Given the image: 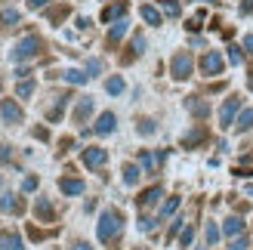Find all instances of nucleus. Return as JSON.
<instances>
[{
	"label": "nucleus",
	"instance_id": "nucleus-44",
	"mask_svg": "<svg viewBox=\"0 0 253 250\" xmlns=\"http://www.w3.org/2000/svg\"><path fill=\"white\" fill-rule=\"evenodd\" d=\"M46 3H49V0H28L31 9H41V6H46Z\"/></svg>",
	"mask_w": 253,
	"mask_h": 250
},
{
	"label": "nucleus",
	"instance_id": "nucleus-20",
	"mask_svg": "<svg viewBox=\"0 0 253 250\" xmlns=\"http://www.w3.org/2000/svg\"><path fill=\"white\" fill-rule=\"evenodd\" d=\"M0 210H6V213H22L25 204L19 201L16 195H3V198H0Z\"/></svg>",
	"mask_w": 253,
	"mask_h": 250
},
{
	"label": "nucleus",
	"instance_id": "nucleus-1",
	"mask_svg": "<svg viewBox=\"0 0 253 250\" xmlns=\"http://www.w3.org/2000/svg\"><path fill=\"white\" fill-rule=\"evenodd\" d=\"M121 229H124V216H121V210H105L102 216H99V226H96V235H99V241L102 244H111L121 235Z\"/></svg>",
	"mask_w": 253,
	"mask_h": 250
},
{
	"label": "nucleus",
	"instance_id": "nucleus-23",
	"mask_svg": "<svg viewBox=\"0 0 253 250\" xmlns=\"http://www.w3.org/2000/svg\"><path fill=\"white\" fill-rule=\"evenodd\" d=\"M68 99H71V96H56V102H53V108L46 111V118H49V121H59L62 111H65V105H68Z\"/></svg>",
	"mask_w": 253,
	"mask_h": 250
},
{
	"label": "nucleus",
	"instance_id": "nucleus-33",
	"mask_svg": "<svg viewBox=\"0 0 253 250\" xmlns=\"http://www.w3.org/2000/svg\"><path fill=\"white\" fill-rule=\"evenodd\" d=\"M68 6H56V9H49V22H62V19H65L68 16Z\"/></svg>",
	"mask_w": 253,
	"mask_h": 250
},
{
	"label": "nucleus",
	"instance_id": "nucleus-13",
	"mask_svg": "<svg viewBox=\"0 0 253 250\" xmlns=\"http://www.w3.org/2000/svg\"><path fill=\"white\" fill-rule=\"evenodd\" d=\"M204 139H207V127H195L192 133L182 136V148H195V145H201Z\"/></svg>",
	"mask_w": 253,
	"mask_h": 250
},
{
	"label": "nucleus",
	"instance_id": "nucleus-40",
	"mask_svg": "<svg viewBox=\"0 0 253 250\" xmlns=\"http://www.w3.org/2000/svg\"><path fill=\"white\" fill-rule=\"evenodd\" d=\"M192 238H195V229H192V226H188V229H182V238H179V241H182L185 247L192 244Z\"/></svg>",
	"mask_w": 253,
	"mask_h": 250
},
{
	"label": "nucleus",
	"instance_id": "nucleus-29",
	"mask_svg": "<svg viewBox=\"0 0 253 250\" xmlns=\"http://www.w3.org/2000/svg\"><path fill=\"white\" fill-rule=\"evenodd\" d=\"M16 96H19V99H28V96H34V81H22V83L16 86Z\"/></svg>",
	"mask_w": 253,
	"mask_h": 250
},
{
	"label": "nucleus",
	"instance_id": "nucleus-42",
	"mask_svg": "<svg viewBox=\"0 0 253 250\" xmlns=\"http://www.w3.org/2000/svg\"><path fill=\"white\" fill-rule=\"evenodd\" d=\"M22 189H25V192H34V189H37V176H28V179L22 182Z\"/></svg>",
	"mask_w": 253,
	"mask_h": 250
},
{
	"label": "nucleus",
	"instance_id": "nucleus-48",
	"mask_svg": "<svg viewBox=\"0 0 253 250\" xmlns=\"http://www.w3.org/2000/svg\"><path fill=\"white\" fill-rule=\"evenodd\" d=\"M71 250H93V247H90V244H86V241H78V244H74Z\"/></svg>",
	"mask_w": 253,
	"mask_h": 250
},
{
	"label": "nucleus",
	"instance_id": "nucleus-11",
	"mask_svg": "<svg viewBox=\"0 0 253 250\" xmlns=\"http://www.w3.org/2000/svg\"><path fill=\"white\" fill-rule=\"evenodd\" d=\"M185 108L192 111L195 118H207V115H210V105L204 102V99H198V96H188V99H185Z\"/></svg>",
	"mask_w": 253,
	"mask_h": 250
},
{
	"label": "nucleus",
	"instance_id": "nucleus-45",
	"mask_svg": "<svg viewBox=\"0 0 253 250\" xmlns=\"http://www.w3.org/2000/svg\"><path fill=\"white\" fill-rule=\"evenodd\" d=\"M34 136H37V139H49V133H46V127H37V130H34Z\"/></svg>",
	"mask_w": 253,
	"mask_h": 250
},
{
	"label": "nucleus",
	"instance_id": "nucleus-6",
	"mask_svg": "<svg viewBox=\"0 0 253 250\" xmlns=\"http://www.w3.org/2000/svg\"><path fill=\"white\" fill-rule=\"evenodd\" d=\"M81 161H84L86 167H102L105 161H108V152H105V148H99V145H90V148H84Z\"/></svg>",
	"mask_w": 253,
	"mask_h": 250
},
{
	"label": "nucleus",
	"instance_id": "nucleus-16",
	"mask_svg": "<svg viewBox=\"0 0 253 250\" xmlns=\"http://www.w3.org/2000/svg\"><path fill=\"white\" fill-rule=\"evenodd\" d=\"M161 195H164L161 185H151V189H145L142 195L136 198V201H139V207H151V204H158V198H161Z\"/></svg>",
	"mask_w": 253,
	"mask_h": 250
},
{
	"label": "nucleus",
	"instance_id": "nucleus-5",
	"mask_svg": "<svg viewBox=\"0 0 253 250\" xmlns=\"http://www.w3.org/2000/svg\"><path fill=\"white\" fill-rule=\"evenodd\" d=\"M222 65H225V62H222V56L216 53V49H210V53L201 56V71L210 74V78H213V74H222Z\"/></svg>",
	"mask_w": 253,
	"mask_h": 250
},
{
	"label": "nucleus",
	"instance_id": "nucleus-17",
	"mask_svg": "<svg viewBox=\"0 0 253 250\" xmlns=\"http://www.w3.org/2000/svg\"><path fill=\"white\" fill-rule=\"evenodd\" d=\"M124 12H126V3L121 0V3H108L105 9H102V22H118V19H124Z\"/></svg>",
	"mask_w": 253,
	"mask_h": 250
},
{
	"label": "nucleus",
	"instance_id": "nucleus-49",
	"mask_svg": "<svg viewBox=\"0 0 253 250\" xmlns=\"http://www.w3.org/2000/svg\"><path fill=\"white\" fill-rule=\"evenodd\" d=\"M139 250H142V247H139Z\"/></svg>",
	"mask_w": 253,
	"mask_h": 250
},
{
	"label": "nucleus",
	"instance_id": "nucleus-46",
	"mask_svg": "<svg viewBox=\"0 0 253 250\" xmlns=\"http://www.w3.org/2000/svg\"><path fill=\"white\" fill-rule=\"evenodd\" d=\"M244 49H247V53H253V34L244 37Z\"/></svg>",
	"mask_w": 253,
	"mask_h": 250
},
{
	"label": "nucleus",
	"instance_id": "nucleus-47",
	"mask_svg": "<svg viewBox=\"0 0 253 250\" xmlns=\"http://www.w3.org/2000/svg\"><path fill=\"white\" fill-rule=\"evenodd\" d=\"M9 155H12L9 148H6V145H0V161H9Z\"/></svg>",
	"mask_w": 253,
	"mask_h": 250
},
{
	"label": "nucleus",
	"instance_id": "nucleus-30",
	"mask_svg": "<svg viewBox=\"0 0 253 250\" xmlns=\"http://www.w3.org/2000/svg\"><path fill=\"white\" fill-rule=\"evenodd\" d=\"M204 238H207V244H210V247H216V241H219V229L213 226V222H207V232H204Z\"/></svg>",
	"mask_w": 253,
	"mask_h": 250
},
{
	"label": "nucleus",
	"instance_id": "nucleus-37",
	"mask_svg": "<svg viewBox=\"0 0 253 250\" xmlns=\"http://www.w3.org/2000/svg\"><path fill=\"white\" fill-rule=\"evenodd\" d=\"M86 71H90V78H93V74H99V71H102V62H99V59H90V62H86Z\"/></svg>",
	"mask_w": 253,
	"mask_h": 250
},
{
	"label": "nucleus",
	"instance_id": "nucleus-43",
	"mask_svg": "<svg viewBox=\"0 0 253 250\" xmlns=\"http://www.w3.org/2000/svg\"><path fill=\"white\" fill-rule=\"evenodd\" d=\"M238 176H253V167H235Z\"/></svg>",
	"mask_w": 253,
	"mask_h": 250
},
{
	"label": "nucleus",
	"instance_id": "nucleus-32",
	"mask_svg": "<svg viewBox=\"0 0 253 250\" xmlns=\"http://www.w3.org/2000/svg\"><path fill=\"white\" fill-rule=\"evenodd\" d=\"M176 207H179V198H167V204L161 207V219H164V216H170Z\"/></svg>",
	"mask_w": 253,
	"mask_h": 250
},
{
	"label": "nucleus",
	"instance_id": "nucleus-12",
	"mask_svg": "<svg viewBox=\"0 0 253 250\" xmlns=\"http://www.w3.org/2000/svg\"><path fill=\"white\" fill-rule=\"evenodd\" d=\"M164 161V152L151 155V152H139V164L145 167V173H158V164Z\"/></svg>",
	"mask_w": 253,
	"mask_h": 250
},
{
	"label": "nucleus",
	"instance_id": "nucleus-31",
	"mask_svg": "<svg viewBox=\"0 0 253 250\" xmlns=\"http://www.w3.org/2000/svg\"><path fill=\"white\" fill-rule=\"evenodd\" d=\"M155 130H158V127H155V121H151V118H142V121H139V133H142V136H151Z\"/></svg>",
	"mask_w": 253,
	"mask_h": 250
},
{
	"label": "nucleus",
	"instance_id": "nucleus-24",
	"mask_svg": "<svg viewBox=\"0 0 253 250\" xmlns=\"http://www.w3.org/2000/svg\"><path fill=\"white\" fill-rule=\"evenodd\" d=\"M59 189L65 195H84V182L81 179H59Z\"/></svg>",
	"mask_w": 253,
	"mask_h": 250
},
{
	"label": "nucleus",
	"instance_id": "nucleus-27",
	"mask_svg": "<svg viewBox=\"0 0 253 250\" xmlns=\"http://www.w3.org/2000/svg\"><path fill=\"white\" fill-rule=\"evenodd\" d=\"M139 176H142V170H139L136 164H126V167H124V182H126V185H136Z\"/></svg>",
	"mask_w": 253,
	"mask_h": 250
},
{
	"label": "nucleus",
	"instance_id": "nucleus-10",
	"mask_svg": "<svg viewBox=\"0 0 253 250\" xmlns=\"http://www.w3.org/2000/svg\"><path fill=\"white\" fill-rule=\"evenodd\" d=\"M126 25H130V22H126V19H118L115 25H111V31H108V41H105V43H108L111 49H115V46L121 43V37L126 34Z\"/></svg>",
	"mask_w": 253,
	"mask_h": 250
},
{
	"label": "nucleus",
	"instance_id": "nucleus-38",
	"mask_svg": "<svg viewBox=\"0 0 253 250\" xmlns=\"http://www.w3.org/2000/svg\"><path fill=\"white\" fill-rule=\"evenodd\" d=\"M201 22H204V12H198L195 19H188V31H198V28H201Z\"/></svg>",
	"mask_w": 253,
	"mask_h": 250
},
{
	"label": "nucleus",
	"instance_id": "nucleus-15",
	"mask_svg": "<svg viewBox=\"0 0 253 250\" xmlns=\"http://www.w3.org/2000/svg\"><path fill=\"white\" fill-rule=\"evenodd\" d=\"M222 232L229 235V238H238V235H244V219L241 216H229L222 222Z\"/></svg>",
	"mask_w": 253,
	"mask_h": 250
},
{
	"label": "nucleus",
	"instance_id": "nucleus-19",
	"mask_svg": "<svg viewBox=\"0 0 253 250\" xmlns=\"http://www.w3.org/2000/svg\"><path fill=\"white\" fill-rule=\"evenodd\" d=\"M90 115H93V99H90V96H84L81 102H78V108H74V121H78V124H84V121L90 118Z\"/></svg>",
	"mask_w": 253,
	"mask_h": 250
},
{
	"label": "nucleus",
	"instance_id": "nucleus-2",
	"mask_svg": "<svg viewBox=\"0 0 253 250\" xmlns=\"http://www.w3.org/2000/svg\"><path fill=\"white\" fill-rule=\"evenodd\" d=\"M41 37L37 34H28V37H22V41L12 46V53H9V59L12 62H28V59H34L37 53H41Z\"/></svg>",
	"mask_w": 253,
	"mask_h": 250
},
{
	"label": "nucleus",
	"instance_id": "nucleus-35",
	"mask_svg": "<svg viewBox=\"0 0 253 250\" xmlns=\"http://www.w3.org/2000/svg\"><path fill=\"white\" fill-rule=\"evenodd\" d=\"M229 59L235 62V65H241V62H244V53H241V46H238V43L229 46Z\"/></svg>",
	"mask_w": 253,
	"mask_h": 250
},
{
	"label": "nucleus",
	"instance_id": "nucleus-34",
	"mask_svg": "<svg viewBox=\"0 0 253 250\" xmlns=\"http://www.w3.org/2000/svg\"><path fill=\"white\" fill-rule=\"evenodd\" d=\"M247 247H250L247 235H238V238H232V244H229V250H247Z\"/></svg>",
	"mask_w": 253,
	"mask_h": 250
},
{
	"label": "nucleus",
	"instance_id": "nucleus-41",
	"mask_svg": "<svg viewBox=\"0 0 253 250\" xmlns=\"http://www.w3.org/2000/svg\"><path fill=\"white\" fill-rule=\"evenodd\" d=\"M238 12H241V16H250V12H253V0H241V6H238Z\"/></svg>",
	"mask_w": 253,
	"mask_h": 250
},
{
	"label": "nucleus",
	"instance_id": "nucleus-18",
	"mask_svg": "<svg viewBox=\"0 0 253 250\" xmlns=\"http://www.w3.org/2000/svg\"><path fill=\"white\" fill-rule=\"evenodd\" d=\"M0 250H25L16 232H0Z\"/></svg>",
	"mask_w": 253,
	"mask_h": 250
},
{
	"label": "nucleus",
	"instance_id": "nucleus-22",
	"mask_svg": "<svg viewBox=\"0 0 253 250\" xmlns=\"http://www.w3.org/2000/svg\"><path fill=\"white\" fill-rule=\"evenodd\" d=\"M19 9H12V6H6L3 12H0V28H12V25H19Z\"/></svg>",
	"mask_w": 253,
	"mask_h": 250
},
{
	"label": "nucleus",
	"instance_id": "nucleus-39",
	"mask_svg": "<svg viewBox=\"0 0 253 250\" xmlns=\"http://www.w3.org/2000/svg\"><path fill=\"white\" fill-rule=\"evenodd\" d=\"M139 229H142V232H151V229H155V219H151V216H142V219H139Z\"/></svg>",
	"mask_w": 253,
	"mask_h": 250
},
{
	"label": "nucleus",
	"instance_id": "nucleus-26",
	"mask_svg": "<svg viewBox=\"0 0 253 250\" xmlns=\"http://www.w3.org/2000/svg\"><path fill=\"white\" fill-rule=\"evenodd\" d=\"M139 16H142V19H145L148 25H161V12H158L155 6H148V3H145L142 9H139Z\"/></svg>",
	"mask_w": 253,
	"mask_h": 250
},
{
	"label": "nucleus",
	"instance_id": "nucleus-36",
	"mask_svg": "<svg viewBox=\"0 0 253 250\" xmlns=\"http://www.w3.org/2000/svg\"><path fill=\"white\" fill-rule=\"evenodd\" d=\"M28 235L34 241H43V238H49V232H43V229H34V226H28Z\"/></svg>",
	"mask_w": 253,
	"mask_h": 250
},
{
	"label": "nucleus",
	"instance_id": "nucleus-28",
	"mask_svg": "<svg viewBox=\"0 0 253 250\" xmlns=\"http://www.w3.org/2000/svg\"><path fill=\"white\" fill-rule=\"evenodd\" d=\"M105 90H108L111 96L124 93V78H108V81H105Z\"/></svg>",
	"mask_w": 253,
	"mask_h": 250
},
{
	"label": "nucleus",
	"instance_id": "nucleus-9",
	"mask_svg": "<svg viewBox=\"0 0 253 250\" xmlns=\"http://www.w3.org/2000/svg\"><path fill=\"white\" fill-rule=\"evenodd\" d=\"M115 124H118V118L111 115V111H102V115H99V121H96V127H93V133H96V136H105V133L115 130Z\"/></svg>",
	"mask_w": 253,
	"mask_h": 250
},
{
	"label": "nucleus",
	"instance_id": "nucleus-8",
	"mask_svg": "<svg viewBox=\"0 0 253 250\" xmlns=\"http://www.w3.org/2000/svg\"><path fill=\"white\" fill-rule=\"evenodd\" d=\"M34 216L41 219V222H53L56 219V210H53V204H49L46 198H37V201H34Z\"/></svg>",
	"mask_w": 253,
	"mask_h": 250
},
{
	"label": "nucleus",
	"instance_id": "nucleus-3",
	"mask_svg": "<svg viewBox=\"0 0 253 250\" xmlns=\"http://www.w3.org/2000/svg\"><path fill=\"white\" fill-rule=\"evenodd\" d=\"M238 111H241V96H229V99L222 102V108H219V127H222V130L235 127Z\"/></svg>",
	"mask_w": 253,
	"mask_h": 250
},
{
	"label": "nucleus",
	"instance_id": "nucleus-4",
	"mask_svg": "<svg viewBox=\"0 0 253 250\" xmlns=\"http://www.w3.org/2000/svg\"><path fill=\"white\" fill-rule=\"evenodd\" d=\"M192 53H176L173 56V62H170V71H173V78L176 81H185L188 74H192Z\"/></svg>",
	"mask_w": 253,
	"mask_h": 250
},
{
	"label": "nucleus",
	"instance_id": "nucleus-14",
	"mask_svg": "<svg viewBox=\"0 0 253 250\" xmlns=\"http://www.w3.org/2000/svg\"><path fill=\"white\" fill-rule=\"evenodd\" d=\"M142 49H145V37H142V34H136V37H133L130 53H124V56H121V62H124V65H130L136 56H142Z\"/></svg>",
	"mask_w": 253,
	"mask_h": 250
},
{
	"label": "nucleus",
	"instance_id": "nucleus-21",
	"mask_svg": "<svg viewBox=\"0 0 253 250\" xmlns=\"http://www.w3.org/2000/svg\"><path fill=\"white\" fill-rule=\"evenodd\" d=\"M59 78L68 81V83H86V81H90V74H84L78 68H65V71H59Z\"/></svg>",
	"mask_w": 253,
	"mask_h": 250
},
{
	"label": "nucleus",
	"instance_id": "nucleus-7",
	"mask_svg": "<svg viewBox=\"0 0 253 250\" xmlns=\"http://www.w3.org/2000/svg\"><path fill=\"white\" fill-rule=\"evenodd\" d=\"M0 115H3V121H6V124H22V121H25L22 108L12 102V99H3V105H0Z\"/></svg>",
	"mask_w": 253,
	"mask_h": 250
},
{
	"label": "nucleus",
	"instance_id": "nucleus-25",
	"mask_svg": "<svg viewBox=\"0 0 253 250\" xmlns=\"http://www.w3.org/2000/svg\"><path fill=\"white\" fill-rule=\"evenodd\" d=\"M235 127H238V133H247V130L253 127V108H244L241 115H238V121H235Z\"/></svg>",
	"mask_w": 253,
	"mask_h": 250
}]
</instances>
